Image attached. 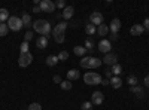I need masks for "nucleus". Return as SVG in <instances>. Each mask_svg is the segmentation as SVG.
Segmentation results:
<instances>
[{
	"instance_id": "obj_28",
	"label": "nucleus",
	"mask_w": 149,
	"mask_h": 110,
	"mask_svg": "<svg viewBox=\"0 0 149 110\" xmlns=\"http://www.w3.org/2000/svg\"><path fill=\"white\" fill-rule=\"evenodd\" d=\"M85 49H88V51H94V42H93V39H86L85 40Z\"/></svg>"
},
{
	"instance_id": "obj_10",
	"label": "nucleus",
	"mask_w": 149,
	"mask_h": 110,
	"mask_svg": "<svg viewBox=\"0 0 149 110\" xmlns=\"http://www.w3.org/2000/svg\"><path fill=\"white\" fill-rule=\"evenodd\" d=\"M110 49H112V43H110V40L103 39V40L98 42V51H100V52H103V54H109Z\"/></svg>"
},
{
	"instance_id": "obj_29",
	"label": "nucleus",
	"mask_w": 149,
	"mask_h": 110,
	"mask_svg": "<svg viewBox=\"0 0 149 110\" xmlns=\"http://www.w3.org/2000/svg\"><path fill=\"white\" fill-rule=\"evenodd\" d=\"M127 83L130 85V86H136V85H137V77H136V76H128L127 77Z\"/></svg>"
},
{
	"instance_id": "obj_19",
	"label": "nucleus",
	"mask_w": 149,
	"mask_h": 110,
	"mask_svg": "<svg viewBox=\"0 0 149 110\" xmlns=\"http://www.w3.org/2000/svg\"><path fill=\"white\" fill-rule=\"evenodd\" d=\"M21 21H22V24H24V27H30V26H33V24H31V17H30L29 14H22Z\"/></svg>"
},
{
	"instance_id": "obj_30",
	"label": "nucleus",
	"mask_w": 149,
	"mask_h": 110,
	"mask_svg": "<svg viewBox=\"0 0 149 110\" xmlns=\"http://www.w3.org/2000/svg\"><path fill=\"white\" fill-rule=\"evenodd\" d=\"M58 61H67L69 59V52H66V51H61L58 55Z\"/></svg>"
},
{
	"instance_id": "obj_32",
	"label": "nucleus",
	"mask_w": 149,
	"mask_h": 110,
	"mask_svg": "<svg viewBox=\"0 0 149 110\" xmlns=\"http://www.w3.org/2000/svg\"><path fill=\"white\" fill-rule=\"evenodd\" d=\"M19 49H21V54H27L29 52V42H22Z\"/></svg>"
},
{
	"instance_id": "obj_16",
	"label": "nucleus",
	"mask_w": 149,
	"mask_h": 110,
	"mask_svg": "<svg viewBox=\"0 0 149 110\" xmlns=\"http://www.w3.org/2000/svg\"><path fill=\"white\" fill-rule=\"evenodd\" d=\"M130 91H131L136 97H139V98H142V97L145 95V89H143L142 86H139V85H136V86H131Z\"/></svg>"
},
{
	"instance_id": "obj_35",
	"label": "nucleus",
	"mask_w": 149,
	"mask_h": 110,
	"mask_svg": "<svg viewBox=\"0 0 149 110\" xmlns=\"http://www.w3.org/2000/svg\"><path fill=\"white\" fill-rule=\"evenodd\" d=\"M55 6L60 8V9H64L66 8V0H58V2L55 3Z\"/></svg>"
},
{
	"instance_id": "obj_42",
	"label": "nucleus",
	"mask_w": 149,
	"mask_h": 110,
	"mask_svg": "<svg viewBox=\"0 0 149 110\" xmlns=\"http://www.w3.org/2000/svg\"><path fill=\"white\" fill-rule=\"evenodd\" d=\"M106 76L112 79V71H110V70H107V71H106Z\"/></svg>"
},
{
	"instance_id": "obj_25",
	"label": "nucleus",
	"mask_w": 149,
	"mask_h": 110,
	"mask_svg": "<svg viewBox=\"0 0 149 110\" xmlns=\"http://www.w3.org/2000/svg\"><path fill=\"white\" fill-rule=\"evenodd\" d=\"M8 31H9L8 24H5V22H0V37H5V36L8 34Z\"/></svg>"
},
{
	"instance_id": "obj_17",
	"label": "nucleus",
	"mask_w": 149,
	"mask_h": 110,
	"mask_svg": "<svg viewBox=\"0 0 149 110\" xmlns=\"http://www.w3.org/2000/svg\"><path fill=\"white\" fill-rule=\"evenodd\" d=\"M36 46L39 48V49H45V48L48 46V37H45V36H40V37L36 40Z\"/></svg>"
},
{
	"instance_id": "obj_8",
	"label": "nucleus",
	"mask_w": 149,
	"mask_h": 110,
	"mask_svg": "<svg viewBox=\"0 0 149 110\" xmlns=\"http://www.w3.org/2000/svg\"><path fill=\"white\" fill-rule=\"evenodd\" d=\"M39 8H40L42 12L51 14V12H54V9H55V5L51 2V0H42V2L39 3Z\"/></svg>"
},
{
	"instance_id": "obj_2",
	"label": "nucleus",
	"mask_w": 149,
	"mask_h": 110,
	"mask_svg": "<svg viewBox=\"0 0 149 110\" xmlns=\"http://www.w3.org/2000/svg\"><path fill=\"white\" fill-rule=\"evenodd\" d=\"M67 26H69L67 22H60L52 28V36H54V40L57 43H63L64 42V33H66Z\"/></svg>"
},
{
	"instance_id": "obj_20",
	"label": "nucleus",
	"mask_w": 149,
	"mask_h": 110,
	"mask_svg": "<svg viewBox=\"0 0 149 110\" xmlns=\"http://www.w3.org/2000/svg\"><path fill=\"white\" fill-rule=\"evenodd\" d=\"M73 52H74V55H78V57H84L86 54V49H85V46H74Z\"/></svg>"
},
{
	"instance_id": "obj_7",
	"label": "nucleus",
	"mask_w": 149,
	"mask_h": 110,
	"mask_svg": "<svg viewBox=\"0 0 149 110\" xmlns=\"http://www.w3.org/2000/svg\"><path fill=\"white\" fill-rule=\"evenodd\" d=\"M31 61H33V55H31L30 52H27V54H21L19 58H18V64H19L21 67H27V66L31 64Z\"/></svg>"
},
{
	"instance_id": "obj_24",
	"label": "nucleus",
	"mask_w": 149,
	"mask_h": 110,
	"mask_svg": "<svg viewBox=\"0 0 149 110\" xmlns=\"http://www.w3.org/2000/svg\"><path fill=\"white\" fill-rule=\"evenodd\" d=\"M97 33H98V36H106L109 33V27L106 26V24H102V26H98Z\"/></svg>"
},
{
	"instance_id": "obj_5",
	"label": "nucleus",
	"mask_w": 149,
	"mask_h": 110,
	"mask_svg": "<svg viewBox=\"0 0 149 110\" xmlns=\"http://www.w3.org/2000/svg\"><path fill=\"white\" fill-rule=\"evenodd\" d=\"M8 27H9V30H12V31H19V30L24 27V24H22L21 18H18V17H9V19H8Z\"/></svg>"
},
{
	"instance_id": "obj_15",
	"label": "nucleus",
	"mask_w": 149,
	"mask_h": 110,
	"mask_svg": "<svg viewBox=\"0 0 149 110\" xmlns=\"http://www.w3.org/2000/svg\"><path fill=\"white\" fill-rule=\"evenodd\" d=\"M110 85H112V88H115V89H119L122 86V79L119 76H112L110 79Z\"/></svg>"
},
{
	"instance_id": "obj_31",
	"label": "nucleus",
	"mask_w": 149,
	"mask_h": 110,
	"mask_svg": "<svg viewBox=\"0 0 149 110\" xmlns=\"http://www.w3.org/2000/svg\"><path fill=\"white\" fill-rule=\"evenodd\" d=\"M82 110H93V103L91 101H84L82 106H81Z\"/></svg>"
},
{
	"instance_id": "obj_14",
	"label": "nucleus",
	"mask_w": 149,
	"mask_h": 110,
	"mask_svg": "<svg viewBox=\"0 0 149 110\" xmlns=\"http://www.w3.org/2000/svg\"><path fill=\"white\" fill-rule=\"evenodd\" d=\"M81 77V73L76 70V68H72V70H69L67 71V80H76V79H79Z\"/></svg>"
},
{
	"instance_id": "obj_3",
	"label": "nucleus",
	"mask_w": 149,
	"mask_h": 110,
	"mask_svg": "<svg viewBox=\"0 0 149 110\" xmlns=\"http://www.w3.org/2000/svg\"><path fill=\"white\" fill-rule=\"evenodd\" d=\"M102 64H103V61L98 58H94V57H82L81 59V67L84 68H98Z\"/></svg>"
},
{
	"instance_id": "obj_34",
	"label": "nucleus",
	"mask_w": 149,
	"mask_h": 110,
	"mask_svg": "<svg viewBox=\"0 0 149 110\" xmlns=\"http://www.w3.org/2000/svg\"><path fill=\"white\" fill-rule=\"evenodd\" d=\"M31 39H33V31H27L24 36V42H30Z\"/></svg>"
},
{
	"instance_id": "obj_6",
	"label": "nucleus",
	"mask_w": 149,
	"mask_h": 110,
	"mask_svg": "<svg viewBox=\"0 0 149 110\" xmlns=\"http://www.w3.org/2000/svg\"><path fill=\"white\" fill-rule=\"evenodd\" d=\"M103 19H104V17H103L98 10H94L93 14L90 15V22L93 24V26H95V27H97V26H102Z\"/></svg>"
},
{
	"instance_id": "obj_4",
	"label": "nucleus",
	"mask_w": 149,
	"mask_h": 110,
	"mask_svg": "<svg viewBox=\"0 0 149 110\" xmlns=\"http://www.w3.org/2000/svg\"><path fill=\"white\" fill-rule=\"evenodd\" d=\"M102 80H103L102 76L95 71H88V73H85V76H84V82L86 85H98V83H102Z\"/></svg>"
},
{
	"instance_id": "obj_1",
	"label": "nucleus",
	"mask_w": 149,
	"mask_h": 110,
	"mask_svg": "<svg viewBox=\"0 0 149 110\" xmlns=\"http://www.w3.org/2000/svg\"><path fill=\"white\" fill-rule=\"evenodd\" d=\"M33 28L34 31L40 33L42 36H45V37H48L49 34H51V24H49L46 19H37L33 22Z\"/></svg>"
},
{
	"instance_id": "obj_38",
	"label": "nucleus",
	"mask_w": 149,
	"mask_h": 110,
	"mask_svg": "<svg viewBox=\"0 0 149 110\" xmlns=\"http://www.w3.org/2000/svg\"><path fill=\"white\" fill-rule=\"evenodd\" d=\"M33 12H36V14H39V12H42V10H40V8H39V6H34V8H33Z\"/></svg>"
},
{
	"instance_id": "obj_33",
	"label": "nucleus",
	"mask_w": 149,
	"mask_h": 110,
	"mask_svg": "<svg viewBox=\"0 0 149 110\" xmlns=\"http://www.w3.org/2000/svg\"><path fill=\"white\" fill-rule=\"evenodd\" d=\"M27 110H42V106H40L39 103H31Z\"/></svg>"
},
{
	"instance_id": "obj_40",
	"label": "nucleus",
	"mask_w": 149,
	"mask_h": 110,
	"mask_svg": "<svg viewBox=\"0 0 149 110\" xmlns=\"http://www.w3.org/2000/svg\"><path fill=\"white\" fill-rule=\"evenodd\" d=\"M109 83H110L109 79H103V80H102V85H109Z\"/></svg>"
},
{
	"instance_id": "obj_36",
	"label": "nucleus",
	"mask_w": 149,
	"mask_h": 110,
	"mask_svg": "<svg viewBox=\"0 0 149 110\" xmlns=\"http://www.w3.org/2000/svg\"><path fill=\"white\" fill-rule=\"evenodd\" d=\"M142 26H143V28H145V30H149V18H146V19L143 21Z\"/></svg>"
},
{
	"instance_id": "obj_13",
	"label": "nucleus",
	"mask_w": 149,
	"mask_h": 110,
	"mask_svg": "<svg viewBox=\"0 0 149 110\" xmlns=\"http://www.w3.org/2000/svg\"><path fill=\"white\" fill-rule=\"evenodd\" d=\"M143 31H145V28H143L142 24H134V26L130 28V33H131L133 36H140Z\"/></svg>"
},
{
	"instance_id": "obj_12",
	"label": "nucleus",
	"mask_w": 149,
	"mask_h": 110,
	"mask_svg": "<svg viewBox=\"0 0 149 110\" xmlns=\"http://www.w3.org/2000/svg\"><path fill=\"white\" fill-rule=\"evenodd\" d=\"M119 28H121V21H119L118 18H113V19L110 21V27H109V31H112V34H118Z\"/></svg>"
},
{
	"instance_id": "obj_21",
	"label": "nucleus",
	"mask_w": 149,
	"mask_h": 110,
	"mask_svg": "<svg viewBox=\"0 0 149 110\" xmlns=\"http://www.w3.org/2000/svg\"><path fill=\"white\" fill-rule=\"evenodd\" d=\"M57 63H58V57H57V55H49V57L46 58V64H48L49 67H54Z\"/></svg>"
},
{
	"instance_id": "obj_26",
	"label": "nucleus",
	"mask_w": 149,
	"mask_h": 110,
	"mask_svg": "<svg viewBox=\"0 0 149 110\" xmlns=\"http://www.w3.org/2000/svg\"><path fill=\"white\" fill-rule=\"evenodd\" d=\"M110 71H112V75H115V76H119L121 73H122V66H119V64H115V66H112Z\"/></svg>"
},
{
	"instance_id": "obj_27",
	"label": "nucleus",
	"mask_w": 149,
	"mask_h": 110,
	"mask_svg": "<svg viewBox=\"0 0 149 110\" xmlns=\"http://www.w3.org/2000/svg\"><path fill=\"white\" fill-rule=\"evenodd\" d=\"M60 88L63 89V91H70L72 89V82L70 80H63L60 83Z\"/></svg>"
},
{
	"instance_id": "obj_22",
	"label": "nucleus",
	"mask_w": 149,
	"mask_h": 110,
	"mask_svg": "<svg viewBox=\"0 0 149 110\" xmlns=\"http://www.w3.org/2000/svg\"><path fill=\"white\" fill-rule=\"evenodd\" d=\"M8 19H9V12H8V9L2 8L0 9V22H6Z\"/></svg>"
},
{
	"instance_id": "obj_37",
	"label": "nucleus",
	"mask_w": 149,
	"mask_h": 110,
	"mask_svg": "<svg viewBox=\"0 0 149 110\" xmlns=\"http://www.w3.org/2000/svg\"><path fill=\"white\" fill-rule=\"evenodd\" d=\"M54 82H55V83H61L63 80H61V77H60L58 75H55V76H54Z\"/></svg>"
},
{
	"instance_id": "obj_9",
	"label": "nucleus",
	"mask_w": 149,
	"mask_h": 110,
	"mask_svg": "<svg viewBox=\"0 0 149 110\" xmlns=\"http://www.w3.org/2000/svg\"><path fill=\"white\" fill-rule=\"evenodd\" d=\"M102 61H103V64H106V66H115V64H118V57H116V54L109 52V54L104 55V58Z\"/></svg>"
},
{
	"instance_id": "obj_39",
	"label": "nucleus",
	"mask_w": 149,
	"mask_h": 110,
	"mask_svg": "<svg viewBox=\"0 0 149 110\" xmlns=\"http://www.w3.org/2000/svg\"><path fill=\"white\" fill-rule=\"evenodd\" d=\"M145 85H146V88H149V75L145 77Z\"/></svg>"
},
{
	"instance_id": "obj_11",
	"label": "nucleus",
	"mask_w": 149,
	"mask_h": 110,
	"mask_svg": "<svg viewBox=\"0 0 149 110\" xmlns=\"http://www.w3.org/2000/svg\"><path fill=\"white\" fill-rule=\"evenodd\" d=\"M103 101H104V95H103V92H100V91L93 92V95H91V103H93V106H100Z\"/></svg>"
},
{
	"instance_id": "obj_41",
	"label": "nucleus",
	"mask_w": 149,
	"mask_h": 110,
	"mask_svg": "<svg viewBox=\"0 0 149 110\" xmlns=\"http://www.w3.org/2000/svg\"><path fill=\"white\" fill-rule=\"evenodd\" d=\"M118 39V34H112L110 36V40H116Z\"/></svg>"
},
{
	"instance_id": "obj_23",
	"label": "nucleus",
	"mask_w": 149,
	"mask_h": 110,
	"mask_svg": "<svg viewBox=\"0 0 149 110\" xmlns=\"http://www.w3.org/2000/svg\"><path fill=\"white\" fill-rule=\"evenodd\" d=\"M85 31H86V34L93 36V34H95V33H97V27H95V26H93V24L90 22V24H86V26H85Z\"/></svg>"
},
{
	"instance_id": "obj_18",
	"label": "nucleus",
	"mask_w": 149,
	"mask_h": 110,
	"mask_svg": "<svg viewBox=\"0 0 149 110\" xmlns=\"http://www.w3.org/2000/svg\"><path fill=\"white\" fill-rule=\"evenodd\" d=\"M73 12H74L73 6H66V8L63 9V18H64V19H70V18L73 17Z\"/></svg>"
}]
</instances>
